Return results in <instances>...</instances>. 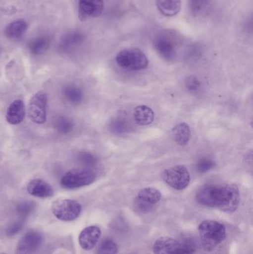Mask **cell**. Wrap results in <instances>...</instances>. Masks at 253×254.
<instances>
[{
  "mask_svg": "<svg viewBox=\"0 0 253 254\" xmlns=\"http://www.w3.org/2000/svg\"><path fill=\"white\" fill-rule=\"evenodd\" d=\"M22 228V222H16V223L13 224V225L9 227L7 231V234H8L9 236L14 235V234H17Z\"/></svg>",
  "mask_w": 253,
  "mask_h": 254,
  "instance_id": "cell-31",
  "label": "cell"
},
{
  "mask_svg": "<svg viewBox=\"0 0 253 254\" xmlns=\"http://www.w3.org/2000/svg\"><path fill=\"white\" fill-rule=\"evenodd\" d=\"M27 190L28 193L38 198H49L52 196L53 193L51 186L46 181L40 179L31 181L28 184Z\"/></svg>",
  "mask_w": 253,
  "mask_h": 254,
  "instance_id": "cell-14",
  "label": "cell"
},
{
  "mask_svg": "<svg viewBox=\"0 0 253 254\" xmlns=\"http://www.w3.org/2000/svg\"><path fill=\"white\" fill-rule=\"evenodd\" d=\"M185 86L190 92H196L201 87V82L196 76H190L186 79Z\"/></svg>",
  "mask_w": 253,
  "mask_h": 254,
  "instance_id": "cell-29",
  "label": "cell"
},
{
  "mask_svg": "<svg viewBox=\"0 0 253 254\" xmlns=\"http://www.w3.org/2000/svg\"><path fill=\"white\" fill-rule=\"evenodd\" d=\"M134 119L138 125L148 126L154 122V113L147 106H138L134 110Z\"/></svg>",
  "mask_w": 253,
  "mask_h": 254,
  "instance_id": "cell-15",
  "label": "cell"
},
{
  "mask_svg": "<svg viewBox=\"0 0 253 254\" xmlns=\"http://www.w3.org/2000/svg\"><path fill=\"white\" fill-rule=\"evenodd\" d=\"M196 200L202 205L232 213L239 207L240 191L236 184L206 185L198 191Z\"/></svg>",
  "mask_w": 253,
  "mask_h": 254,
  "instance_id": "cell-1",
  "label": "cell"
},
{
  "mask_svg": "<svg viewBox=\"0 0 253 254\" xmlns=\"http://www.w3.org/2000/svg\"><path fill=\"white\" fill-rule=\"evenodd\" d=\"M96 174L88 168H74L69 170L61 179L60 185L65 189L72 190L87 186L93 183Z\"/></svg>",
  "mask_w": 253,
  "mask_h": 254,
  "instance_id": "cell-3",
  "label": "cell"
},
{
  "mask_svg": "<svg viewBox=\"0 0 253 254\" xmlns=\"http://www.w3.org/2000/svg\"><path fill=\"white\" fill-rule=\"evenodd\" d=\"M161 196V193L158 190L154 188H147L138 192V199L153 205L160 201Z\"/></svg>",
  "mask_w": 253,
  "mask_h": 254,
  "instance_id": "cell-20",
  "label": "cell"
},
{
  "mask_svg": "<svg viewBox=\"0 0 253 254\" xmlns=\"http://www.w3.org/2000/svg\"><path fill=\"white\" fill-rule=\"evenodd\" d=\"M43 243V236L37 231H30L22 237L16 247V254H34Z\"/></svg>",
  "mask_w": 253,
  "mask_h": 254,
  "instance_id": "cell-9",
  "label": "cell"
},
{
  "mask_svg": "<svg viewBox=\"0 0 253 254\" xmlns=\"http://www.w3.org/2000/svg\"><path fill=\"white\" fill-rule=\"evenodd\" d=\"M210 0H189L190 10L194 14L203 11L209 3Z\"/></svg>",
  "mask_w": 253,
  "mask_h": 254,
  "instance_id": "cell-28",
  "label": "cell"
},
{
  "mask_svg": "<svg viewBox=\"0 0 253 254\" xmlns=\"http://www.w3.org/2000/svg\"><path fill=\"white\" fill-rule=\"evenodd\" d=\"M104 7L103 0H80L78 14L80 20L95 18L102 13Z\"/></svg>",
  "mask_w": 253,
  "mask_h": 254,
  "instance_id": "cell-10",
  "label": "cell"
},
{
  "mask_svg": "<svg viewBox=\"0 0 253 254\" xmlns=\"http://www.w3.org/2000/svg\"><path fill=\"white\" fill-rule=\"evenodd\" d=\"M108 128L114 134H122L129 132L131 126L129 122L125 118L117 117L110 122Z\"/></svg>",
  "mask_w": 253,
  "mask_h": 254,
  "instance_id": "cell-22",
  "label": "cell"
},
{
  "mask_svg": "<svg viewBox=\"0 0 253 254\" xmlns=\"http://www.w3.org/2000/svg\"><path fill=\"white\" fill-rule=\"evenodd\" d=\"M51 209L55 217L64 222H70L80 216L82 206L74 200L58 199L53 203Z\"/></svg>",
  "mask_w": 253,
  "mask_h": 254,
  "instance_id": "cell-7",
  "label": "cell"
},
{
  "mask_svg": "<svg viewBox=\"0 0 253 254\" xmlns=\"http://www.w3.org/2000/svg\"><path fill=\"white\" fill-rule=\"evenodd\" d=\"M34 206L32 203L25 202L19 204L17 207L18 214L22 217H26L30 214L34 209Z\"/></svg>",
  "mask_w": 253,
  "mask_h": 254,
  "instance_id": "cell-30",
  "label": "cell"
},
{
  "mask_svg": "<svg viewBox=\"0 0 253 254\" xmlns=\"http://www.w3.org/2000/svg\"><path fill=\"white\" fill-rule=\"evenodd\" d=\"M174 139L180 146H186L190 141L191 130L190 126L186 123H180L172 129Z\"/></svg>",
  "mask_w": 253,
  "mask_h": 254,
  "instance_id": "cell-18",
  "label": "cell"
},
{
  "mask_svg": "<svg viewBox=\"0 0 253 254\" xmlns=\"http://www.w3.org/2000/svg\"><path fill=\"white\" fill-rule=\"evenodd\" d=\"M154 46L157 53L166 61H172L176 56L175 43L166 34L157 36L154 40Z\"/></svg>",
  "mask_w": 253,
  "mask_h": 254,
  "instance_id": "cell-11",
  "label": "cell"
},
{
  "mask_svg": "<svg viewBox=\"0 0 253 254\" xmlns=\"http://www.w3.org/2000/svg\"></svg>",
  "mask_w": 253,
  "mask_h": 254,
  "instance_id": "cell-32",
  "label": "cell"
},
{
  "mask_svg": "<svg viewBox=\"0 0 253 254\" xmlns=\"http://www.w3.org/2000/svg\"><path fill=\"white\" fill-rule=\"evenodd\" d=\"M202 246L206 252H212L227 237L225 226L215 220L203 221L199 226Z\"/></svg>",
  "mask_w": 253,
  "mask_h": 254,
  "instance_id": "cell-2",
  "label": "cell"
},
{
  "mask_svg": "<svg viewBox=\"0 0 253 254\" xmlns=\"http://www.w3.org/2000/svg\"><path fill=\"white\" fill-rule=\"evenodd\" d=\"M154 254H194L195 248L190 241L181 243L171 237H160L153 246Z\"/></svg>",
  "mask_w": 253,
  "mask_h": 254,
  "instance_id": "cell-5",
  "label": "cell"
},
{
  "mask_svg": "<svg viewBox=\"0 0 253 254\" xmlns=\"http://www.w3.org/2000/svg\"><path fill=\"white\" fill-rule=\"evenodd\" d=\"M84 40V36L80 31H71L64 36L61 40L59 48L63 51H69L81 44Z\"/></svg>",
  "mask_w": 253,
  "mask_h": 254,
  "instance_id": "cell-17",
  "label": "cell"
},
{
  "mask_svg": "<svg viewBox=\"0 0 253 254\" xmlns=\"http://www.w3.org/2000/svg\"><path fill=\"white\" fill-rule=\"evenodd\" d=\"M161 177L169 186L177 190L186 189L191 180L190 172L184 165L173 166L163 170Z\"/></svg>",
  "mask_w": 253,
  "mask_h": 254,
  "instance_id": "cell-6",
  "label": "cell"
},
{
  "mask_svg": "<svg viewBox=\"0 0 253 254\" xmlns=\"http://www.w3.org/2000/svg\"><path fill=\"white\" fill-rule=\"evenodd\" d=\"M116 62L121 68L139 71L148 66L149 61L145 54L138 49L120 51L116 56Z\"/></svg>",
  "mask_w": 253,
  "mask_h": 254,
  "instance_id": "cell-4",
  "label": "cell"
},
{
  "mask_svg": "<svg viewBox=\"0 0 253 254\" xmlns=\"http://www.w3.org/2000/svg\"><path fill=\"white\" fill-rule=\"evenodd\" d=\"M55 128L59 132L67 134L72 130L73 123L68 118L59 117L55 122Z\"/></svg>",
  "mask_w": 253,
  "mask_h": 254,
  "instance_id": "cell-25",
  "label": "cell"
},
{
  "mask_svg": "<svg viewBox=\"0 0 253 254\" xmlns=\"http://www.w3.org/2000/svg\"><path fill=\"white\" fill-rule=\"evenodd\" d=\"M25 107L24 102L21 100L13 101L7 109L5 119L7 123L11 125H17L22 123L25 119Z\"/></svg>",
  "mask_w": 253,
  "mask_h": 254,
  "instance_id": "cell-13",
  "label": "cell"
},
{
  "mask_svg": "<svg viewBox=\"0 0 253 254\" xmlns=\"http://www.w3.org/2000/svg\"><path fill=\"white\" fill-rule=\"evenodd\" d=\"M64 95L69 102L74 104H80L83 99V91L75 86H68L65 87Z\"/></svg>",
  "mask_w": 253,
  "mask_h": 254,
  "instance_id": "cell-23",
  "label": "cell"
},
{
  "mask_svg": "<svg viewBox=\"0 0 253 254\" xmlns=\"http://www.w3.org/2000/svg\"><path fill=\"white\" fill-rule=\"evenodd\" d=\"M47 103V94L43 91L32 97L28 107V116L31 122L37 125H43L46 122Z\"/></svg>",
  "mask_w": 253,
  "mask_h": 254,
  "instance_id": "cell-8",
  "label": "cell"
},
{
  "mask_svg": "<svg viewBox=\"0 0 253 254\" xmlns=\"http://www.w3.org/2000/svg\"><path fill=\"white\" fill-rule=\"evenodd\" d=\"M28 29V24L23 19H18L9 24L5 29L4 34L10 39H18L22 37Z\"/></svg>",
  "mask_w": 253,
  "mask_h": 254,
  "instance_id": "cell-19",
  "label": "cell"
},
{
  "mask_svg": "<svg viewBox=\"0 0 253 254\" xmlns=\"http://www.w3.org/2000/svg\"><path fill=\"white\" fill-rule=\"evenodd\" d=\"M101 237V231L98 226L87 227L80 233L79 243L84 250H92L95 247Z\"/></svg>",
  "mask_w": 253,
  "mask_h": 254,
  "instance_id": "cell-12",
  "label": "cell"
},
{
  "mask_svg": "<svg viewBox=\"0 0 253 254\" xmlns=\"http://www.w3.org/2000/svg\"><path fill=\"white\" fill-rule=\"evenodd\" d=\"M50 44V39L46 36L37 37L30 42L28 49L32 55H37L43 53L48 49Z\"/></svg>",
  "mask_w": 253,
  "mask_h": 254,
  "instance_id": "cell-21",
  "label": "cell"
},
{
  "mask_svg": "<svg viewBox=\"0 0 253 254\" xmlns=\"http://www.w3.org/2000/svg\"><path fill=\"white\" fill-rule=\"evenodd\" d=\"M157 6L162 14L173 16L181 10V0H157Z\"/></svg>",
  "mask_w": 253,
  "mask_h": 254,
  "instance_id": "cell-16",
  "label": "cell"
},
{
  "mask_svg": "<svg viewBox=\"0 0 253 254\" xmlns=\"http://www.w3.org/2000/svg\"><path fill=\"white\" fill-rule=\"evenodd\" d=\"M118 253V246L115 242L110 239L104 240L100 244L96 254H117Z\"/></svg>",
  "mask_w": 253,
  "mask_h": 254,
  "instance_id": "cell-24",
  "label": "cell"
},
{
  "mask_svg": "<svg viewBox=\"0 0 253 254\" xmlns=\"http://www.w3.org/2000/svg\"><path fill=\"white\" fill-rule=\"evenodd\" d=\"M215 167V163L213 160L209 158H203L199 160L197 163L196 168L200 173H204L213 169Z\"/></svg>",
  "mask_w": 253,
  "mask_h": 254,
  "instance_id": "cell-26",
  "label": "cell"
},
{
  "mask_svg": "<svg viewBox=\"0 0 253 254\" xmlns=\"http://www.w3.org/2000/svg\"><path fill=\"white\" fill-rule=\"evenodd\" d=\"M78 161L83 165L90 167L95 165L98 163V159L97 156L92 153L88 152H81L78 155Z\"/></svg>",
  "mask_w": 253,
  "mask_h": 254,
  "instance_id": "cell-27",
  "label": "cell"
}]
</instances>
